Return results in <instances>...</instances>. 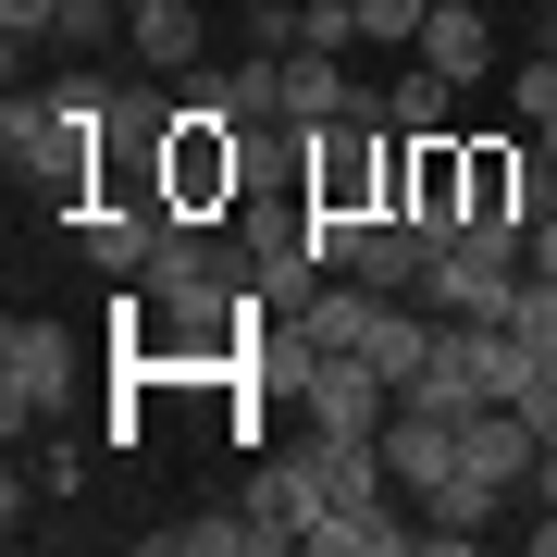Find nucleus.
<instances>
[{
    "instance_id": "nucleus-20",
    "label": "nucleus",
    "mask_w": 557,
    "mask_h": 557,
    "mask_svg": "<svg viewBox=\"0 0 557 557\" xmlns=\"http://www.w3.org/2000/svg\"><path fill=\"white\" fill-rule=\"evenodd\" d=\"M421 13H434V0H359V38H397V50H421Z\"/></svg>"
},
{
    "instance_id": "nucleus-4",
    "label": "nucleus",
    "mask_w": 557,
    "mask_h": 557,
    "mask_svg": "<svg viewBox=\"0 0 557 557\" xmlns=\"http://www.w3.org/2000/svg\"><path fill=\"white\" fill-rule=\"evenodd\" d=\"M62 409H75V335L50 310H13L0 322V421L13 434H50Z\"/></svg>"
},
{
    "instance_id": "nucleus-8",
    "label": "nucleus",
    "mask_w": 557,
    "mask_h": 557,
    "mask_svg": "<svg viewBox=\"0 0 557 557\" xmlns=\"http://www.w3.org/2000/svg\"><path fill=\"white\" fill-rule=\"evenodd\" d=\"M161 223H174V199H87V211H75V248L100 260L112 285H137L149 248H161Z\"/></svg>"
},
{
    "instance_id": "nucleus-23",
    "label": "nucleus",
    "mask_w": 557,
    "mask_h": 557,
    "mask_svg": "<svg viewBox=\"0 0 557 557\" xmlns=\"http://www.w3.org/2000/svg\"><path fill=\"white\" fill-rule=\"evenodd\" d=\"M236 13H285V0H236Z\"/></svg>"
},
{
    "instance_id": "nucleus-3",
    "label": "nucleus",
    "mask_w": 557,
    "mask_h": 557,
    "mask_svg": "<svg viewBox=\"0 0 557 557\" xmlns=\"http://www.w3.org/2000/svg\"><path fill=\"white\" fill-rule=\"evenodd\" d=\"M161 199L199 211V223H236V211H248V124L186 112L174 137H161Z\"/></svg>"
},
{
    "instance_id": "nucleus-19",
    "label": "nucleus",
    "mask_w": 557,
    "mask_h": 557,
    "mask_svg": "<svg viewBox=\"0 0 557 557\" xmlns=\"http://www.w3.org/2000/svg\"><path fill=\"white\" fill-rule=\"evenodd\" d=\"M508 124H520V137L557 124V50H520V62H508Z\"/></svg>"
},
{
    "instance_id": "nucleus-11",
    "label": "nucleus",
    "mask_w": 557,
    "mask_h": 557,
    "mask_svg": "<svg viewBox=\"0 0 557 557\" xmlns=\"http://www.w3.org/2000/svg\"><path fill=\"white\" fill-rule=\"evenodd\" d=\"M421 62H434L446 87H483V75H496V13H471V0H434V13H421Z\"/></svg>"
},
{
    "instance_id": "nucleus-7",
    "label": "nucleus",
    "mask_w": 557,
    "mask_h": 557,
    "mask_svg": "<svg viewBox=\"0 0 557 557\" xmlns=\"http://www.w3.org/2000/svg\"><path fill=\"white\" fill-rule=\"evenodd\" d=\"M248 533L260 545H310V520H322V483H310V446H273V458H260V471H248Z\"/></svg>"
},
{
    "instance_id": "nucleus-9",
    "label": "nucleus",
    "mask_w": 557,
    "mask_h": 557,
    "mask_svg": "<svg viewBox=\"0 0 557 557\" xmlns=\"http://www.w3.org/2000/svg\"><path fill=\"white\" fill-rule=\"evenodd\" d=\"M124 62L137 75H199L211 62V13L199 0H124Z\"/></svg>"
},
{
    "instance_id": "nucleus-22",
    "label": "nucleus",
    "mask_w": 557,
    "mask_h": 557,
    "mask_svg": "<svg viewBox=\"0 0 557 557\" xmlns=\"http://www.w3.org/2000/svg\"><path fill=\"white\" fill-rule=\"evenodd\" d=\"M533 273H545V285H557V211H545V223H533Z\"/></svg>"
},
{
    "instance_id": "nucleus-15",
    "label": "nucleus",
    "mask_w": 557,
    "mask_h": 557,
    "mask_svg": "<svg viewBox=\"0 0 557 557\" xmlns=\"http://www.w3.org/2000/svg\"><path fill=\"white\" fill-rule=\"evenodd\" d=\"M520 161H533V137H471V211L483 223H533L520 211Z\"/></svg>"
},
{
    "instance_id": "nucleus-25",
    "label": "nucleus",
    "mask_w": 557,
    "mask_h": 557,
    "mask_svg": "<svg viewBox=\"0 0 557 557\" xmlns=\"http://www.w3.org/2000/svg\"><path fill=\"white\" fill-rule=\"evenodd\" d=\"M545 446H557V421H545Z\"/></svg>"
},
{
    "instance_id": "nucleus-12",
    "label": "nucleus",
    "mask_w": 557,
    "mask_h": 557,
    "mask_svg": "<svg viewBox=\"0 0 557 557\" xmlns=\"http://www.w3.org/2000/svg\"><path fill=\"white\" fill-rule=\"evenodd\" d=\"M434 322H446L434 298H384V310H372V335H359V359H372V372L409 397V384H421V359H434Z\"/></svg>"
},
{
    "instance_id": "nucleus-17",
    "label": "nucleus",
    "mask_w": 557,
    "mask_h": 557,
    "mask_svg": "<svg viewBox=\"0 0 557 557\" xmlns=\"http://www.w3.org/2000/svg\"><path fill=\"white\" fill-rule=\"evenodd\" d=\"M149 545H161V557H260V533H248V508H211V520H161Z\"/></svg>"
},
{
    "instance_id": "nucleus-10",
    "label": "nucleus",
    "mask_w": 557,
    "mask_h": 557,
    "mask_svg": "<svg viewBox=\"0 0 557 557\" xmlns=\"http://www.w3.org/2000/svg\"><path fill=\"white\" fill-rule=\"evenodd\" d=\"M384 471H397V496L421 508V496L458 471V421H446V409H421V397H397V409H384Z\"/></svg>"
},
{
    "instance_id": "nucleus-5",
    "label": "nucleus",
    "mask_w": 557,
    "mask_h": 557,
    "mask_svg": "<svg viewBox=\"0 0 557 557\" xmlns=\"http://www.w3.org/2000/svg\"><path fill=\"white\" fill-rule=\"evenodd\" d=\"M421 409H483V397H508V322H434V359H421V384H409Z\"/></svg>"
},
{
    "instance_id": "nucleus-24",
    "label": "nucleus",
    "mask_w": 557,
    "mask_h": 557,
    "mask_svg": "<svg viewBox=\"0 0 557 557\" xmlns=\"http://www.w3.org/2000/svg\"><path fill=\"white\" fill-rule=\"evenodd\" d=\"M471 13H496V0H471Z\"/></svg>"
},
{
    "instance_id": "nucleus-14",
    "label": "nucleus",
    "mask_w": 557,
    "mask_h": 557,
    "mask_svg": "<svg viewBox=\"0 0 557 557\" xmlns=\"http://www.w3.org/2000/svg\"><path fill=\"white\" fill-rule=\"evenodd\" d=\"M335 112H359L347 50H285V124H335Z\"/></svg>"
},
{
    "instance_id": "nucleus-1",
    "label": "nucleus",
    "mask_w": 557,
    "mask_h": 557,
    "mask_svg": "<svg viewBox=\"0 0 557 557\" xmlns=\"http://www.w3.org/2000/svg\"><path fill=\"white\" fill-rule=\"evenodd\" d=\"M100 149H112V137H100V124H75L50 87H13V112H0V161H13V186L87 211V199H100Z\"/></svg>"
},
{
    "instance_id": "nucleus-2",
    "label": "nucleus",
    "mask_w": 557,
    "mask_h": 557,
    "mask_svg": "<svg viewBox=\"0 0 557 557\" xmlns=\"http://www.w3.org/2000/svg\"><path fill=\"white\" fill-rule=\"evenodd\" d=\"M520 273H533V223H458L446 236V260H434V285H421V298H434L446 322H508V298H520Z\"/></svg>"
},
{
    "instance_id": "nucleus-13",
    "label": "nucleus",
    "mask_w": 557,
    "mask_h": 557,
    "mask_svg": "<svg viewBox=\"0 0 557 557\" xmlns=\"http://www.w3.org/2000/svg\"><path fill=\"white\" fill-rule=\"evenodd\" d=\"M508 508H520V496H496V483H471V471H446L434 496H421V545H483Z\"/></svg>"
},
{
    "instance_id": "nucleus-21",
    "label": "nucleus",
    "mask_w": 557,
    "mask_h": 557,
    "mask_svg": "<svg viewBox=\"0 0 557 557\" xmlns=\"http://www.w3.org/2000/svg\"><path fill=\"white\" fill-rule=\"evenodd\" d=\"M520 545H533V557H557V508H533V520H520Z\"/></svg>"
},
{
    "instance_id": "nucleus-16",
    "label": "nucleus",
    "mask_w": 557,
    "mask_h": 557,
    "mask_svg": "<svg viewBox=\"0 0 557 557\" xmlns=\"http://www.w3.org/2000/svg\"><path fill=\"white\" fill-rule=\"evenodd\" d=\"M384 112H397V137H458V87H446L421 50H409V75L384 87Z\"/></svg>"
},
{
    "instance_id": "nucleus-6",
    "label": "nucleus",
    "mask_w": 557,
    "mask_h": 557,
    "mask_svg": "<svg viewBox=\"0 0 557 557\" xmlns=\"http://www.w3.org/2000/svg\"><path fill=\"white\" fill-rule=\"evenodd\" d=\"M533 458H545V434H533L508 397L458 409V471H471V483H496V496H533Z\"/></svg>"
},
{
    "instance_id": "nucleus-18",
    "label": "nucleus",
    "mask_w": 557,
    "mask_h": 557,
    "mask_svg": "<svg viewBox=\"0 0 557 557\" xmlns=\"http://www.w3.org/2000/svg\"><path fill=\"white\" fill-rule=\"evenodd\" d=\"M124 38V0H50V50H75V62H100Z\"/></svg>"
}]
</instances>
